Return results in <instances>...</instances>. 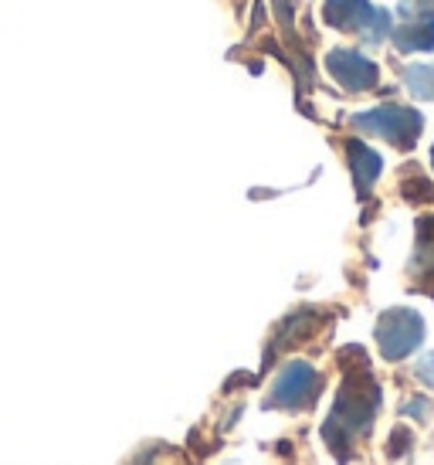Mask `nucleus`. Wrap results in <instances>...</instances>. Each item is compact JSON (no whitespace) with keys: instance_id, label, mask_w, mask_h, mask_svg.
<instances>
[{"instance_id":"obj_1","label":"nucleus","mask_w":434,"mask_h":465,"mask_svg":"<svg viewBox=\"0 0 434 465\" xmlns=\"http://www.w3.org/2000/svg\"><path fill=\"white\" fill-rule=\"evenodd\" d=\"M377 408H380V391L370 377V361L360 357L357 367H346V381L340 388L336 408L322 428V439L330 441L332 452H343L357 439H363L370 431Z\"/></svg>"},{"instance_id":"obj_2","label":"nucleus","mask_w":434,"mask_h":465,"mask_svg":"<svg viewBox=\"0 0 434 465\" xmlns=\"http://www.w3.org/2000/svg\"><path fill=\"white\" fill-rule=\"evenodd\" d=\"M353 126L363 133H373V136H383L400 150H410L414 140L421 136L424 119L421 113H414L408 105H380V109H370V113L353 119Z\"/></svg>"},{"instance_id":"obj_3","label":"nucleus","mask_w":434,"mask_h":465,"mask_svg":"<svg viewBox=\"0 0 434 465\" xmlns=\"http://www.w3.org/2000/svg\"><path fill=\"white\" fill-rule=\"evenodd\" d=\"M424 340V323L414 310H390L377 323V343L387 361H404Z\"/></svg>"},{"instance_id":"obj_4","label":"nucleus","mask_w":434,"mask_h":465,"mask_svg":"<svg viewBox=\"0 0 434 465\" xmlns=\"http://www.w3.org/2000/svg\"><path fill=\"white\" fill-rule=\"evenodd\" d=\"M394 27L397 52H434V0H404Z\"/></svg>"},{"instance_id":"obj_5","label":"nucleus","mask_w":434,"mask_h":465,"mask_svg":"<svg viewBox=\"0 0 434 465\" xmlns=\"http://www.w3.org/2000/svg\"><path fill=\"white\" fill-rule=\"evenodd\" d=\"M320 391V374L309 363L295 361L279 374L275 388H271V404L275 408H309Z\"/></svg>"},{"instance_id":"obj_6","label":"nucleus","mask_w":434,"mask_h":465,"mask_svg":"<svg viewBox=\"0 0 434 465\" xmlns=\"http://www.w3.org/2000/svg\"><path fill=\"white\" fill-rule=\"evenodd\" d=\"M326 65H330V75L350 92H363L377 85V65H373L367 54L340 48V52H330Z\"/></svg>"},{"instance_id":"obj_7","label":"nucleus","mask_w":434,"mask_h":465,"mask_svg":"<svg viewBox=\"0 0 434 465\" xmlns=\"http://www.w3.org/2000/svg\"><path fill=\"white\" fill-rule=\"evenodd\" d=\"M373 14L377 11L367 0H326V7H322V17L340 31H367Z\"/></svg>"},{"instance_id":"obj_8","label":"nucleus","mask_w":434,"mask_h":465,"mask_svg":"<svg viewBox=\"0 0 434 465\" xmlns=\"http://www.w3.org/2000/svg\"><path fill=\"white\" fill-rule=\"evenodd\" d=\"M350 150V167H353V177H357V187H360V194H367L373 187V181L380 177V156L373 153L370 146H363V143H350L346 146Z\"/></svg>"},{"instance_id":"obj_9","label":"nucleus","mask_w":434,"mask_h":465,"mask_svg":"<svg viewBox=\"0 0 434 465\" xmlns=\"http://www.w3.org/2000/svg\"><path fill=\"white\" fill-rule=\"evenodd\" d=\"M414 272H421V279H434V218L418 221V255H414Z\"/></svg>"},{"instance_id":"obj_10","label":"nucleus","mask_w":434,"mask_h":465,"mask_svg":"<svg viewBox=\"0 0 434 465\" xmlns=\"http://www.w3.org/2000/svg\"><path fill=\"white\" fill-rule=\"evenodd\" d=\"M408 89L414 99H434V68H408Z\"/></svg>"},{"instance_id":"obj_11","label":"nucleus","mask_w":434,"mask_h":465,"mask_svg":"<svg viewBox=\"0 0 434 465\" xmlns=\"http://www.w3.org/2000/svg\"><path fill=\"white\" fill-rule=\"evenodd\" d=\"M404 197H408V201H414V204L431 201V197H434L431 181H424V177H414V181H408V183H404Z\"/></svg>"},{"instance_id":"obj_12","label":"nucleus","mask_w":434,"mask_h":465,"mask_svg":"<svg viewBox=\"0 0 434 465\" xmlns=\"http://www.w3.org/2000/svg\"><path fill=\"white\" fill-rule=\"evenodd\" d=\"M410 431L408 428H394V435H390V455H404L410 449Z\"/></svg>"},{"instance_id":"obj_13","label":"nucleus","mask_w":434,"mask_h":465,"mask_svg":"<svg viewBox=\"0 0 434 465\" xmlns=\"http://www.w3.org/2000/svg\"><path fill=\"white\" fill-rule=\"evenodd\" d=\"M431 160H434V150H431Z\"/></svg>"}]
</instances>
